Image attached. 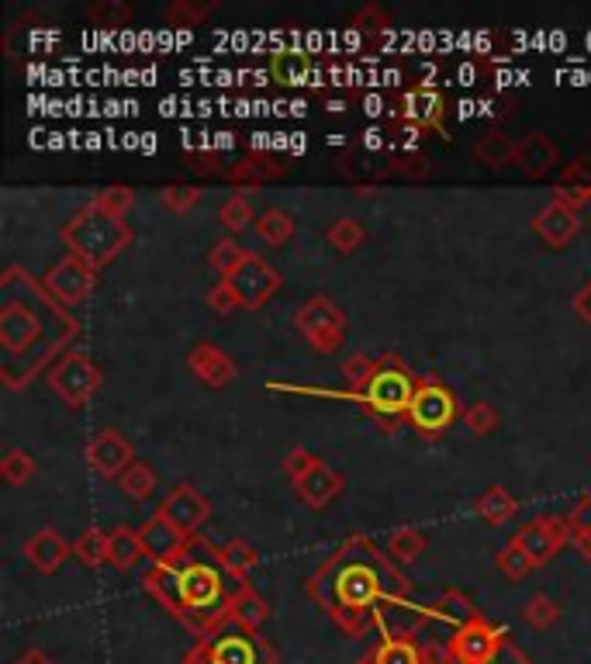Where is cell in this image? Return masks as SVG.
<instances>
[{"mask_svg": "<svg viewBox=\"0 0 591 664\" xmlns=\"http://www.w3.org/2000/svg\"><path fill=\"white\" fill-rule=\"evenodd\" d=\"M66 242L73 246V256H80L87 267H101L104 260L114 256V250L125 242V229L114 218L101 215L98 208H87L80 218L70 222Z\"/></svg>", "mask_w": 591, "mask_h": 664, "instance_id": "6da1fadb", "label": "cell"}, {"mask_svg": "<svg viewBox=\"0 0 591 664\" xmlns=\"http://www.w3.org/2000/svg\"><path fill=\"white\" fill-rule=\"evenodd\" d=\"M415 391L418 385L408 367L398 364V360H385V364H377V374L364 388V405H370V412L380 415V419H394V415H408Z\"/></svg>", "mask_w": 591, "mask_h": 664, "instance_id": "7a4b0ae2", "label": "cell"}, {"mask_svg": "<svg viewBox=\"0 0 591 664\" xmlns=\"http://www.w3.org/2000/svg\"><path fill=\"white\" fill-rule=\"evenodd\" d=\"M222 578H225L222 564H190V561H184L180 564V613L194 610V616H201V613L215 616L228 602Z\"/></svg>", "mask_w": 591, "mask_h": 664, "instance_id": "3957f363", "label": "cell"}, {"mask_svg": "<svg viewBox=\"0 0 591 664\" xmlns=\"http://www.w3.org/2000/svg\"><path fill=\"white\" fill-rule=\"evenodd\" d=\"M49 388L73 409L87 405L93 391L101 388V371L93 367L84 353H66L55 360V367L49 371Z\"/></svg>", "mask_w": 591, "mask_h": 664, "instance_id": "277c9868", "label": "cell"}, {"mask_svg": "<svg viewBox=\"0 0 591 664\" xmlns=\"http://www.w3.org/2000/svg\"><path fill=\"white\" fill-rule=\"evenodd\" d=\"M456 415H461V405H456L453 391L443 388V385H436V381L418 385L412 405H408V423L418 433H426V436L447 433L456 423Z\"/></svg>", "mask_w": 591, "mask_h": 664, "instance_id": "5b68a950", "label": "cell"}, {"mask_svg": "<svg viewBox=\"0 0 591 664\" xmlns=\"http://www.w3.org/2000/svg\"><path fill=\"white\" fill-rule=\"evenodd\" d=\"M87 464L101 474V478H122V474L136 464V450L118 429H101L87 443Z\"/></svg>", "mask_w": 591, "mask_h": 664, "instance_id": "8992f818", "label": "cell"}, {"mask_svg": "<svg viewBox=\"0 0 591 664\" xmlns=\"http://www.w3.org/2000/svg\"><path fill=\"white\" fill-rule=\"evenodd\" d=\"M160 516H163L169 526H177L184 537H194L198 529L208 523V516H212V505H208V499L201 496V491L180 485V488H174V491H169V496L163 499Z\"/></svg>", "mask_w": 591, "mask_h": 664, "instance_id": "52a82bcc", "label": "cell"}, {"mask_svg": "<svg viewBox=\"0 0 591 664\" xmlns=\"http://www.w3.org/2000/svg\"><path fill=\"white\" fill-rule=\"evenodd\" d=\"M46 288L52 298H60L63 305H80V301L93 291V267H87L80 256H66L49 271Z\"/></svg>", "mask_w": 591, "mask_h": 664, "instance_id": "ba28073f", "label": "cell"}, {"mask_svg": "<svg viewBox=\"0 0 591 664\" xmlns=\"http://www.w3.org/2000/svg\"><path fill=\"white\" fill-rule=\"evenodd\" d=\"M228 280H232V288H236V295L246 309H260L263 301L280 288V274L271 267V263H263L260 256L246 260Z\"/></svg>", "mask_w": 591, "mask_h": 664, "instance_id": "9c48e42d", "label": "cell"}, {"mask_svg": "<svg viewBox=\"0 0 591 664\" xmlns=\"http://www.w3.org/2000/svg\"><path fill=\"white\" fill-rule=\"evenodd\" d=\"M187 367H190V374H194L198 381L208 385V388H228V385H232L236 377H239L236 360L228 356V353H222L218 347H212V343H201V347L190 350Z\"/></svg>", "mask_w": 591, "mask_h": 664, "instance_id": "30bf717a", "label": "cell"}, {"mask_svg": "<svg viewBox=\"0 0 591 664\" xmlns=\"http://www.w3.org/2000/svg\"><path fill=\"white\" fill-rule=\"evenodd\" d=\"M139 537H142V547H146V557H152L156 564H174L184 557V550H187V540L177 526H169L160 512L152 516L142 529H139Z\"/></svg>", "mask_w": 591, "mask_h": 664, "instance_id": "8fae6325", "label": "cell"}, {"mask_svg": "<svg viewBox=\"0 0 591 664\" xmlns=\"http://www.w3.org/2000/svg\"><path fill=\"white\" fill-rule=\"evenodd\" d=\"M532 229L540 233V239L546 246H567L570 239H575L581 233V218H578V208H570L564 201H550L543 212L532 218Z\"/></svg>", "mask_w": 591, "mask_h": 664, "instance_id": "7c38bea8", "label": "cell"}, {"mask_svg": "<svg viewBox=\"0 0 591 664\" xmlns=\"http://www.w3.org/2000/svg\"><path fill=\"white\" fill-rule=\"evenodd\" d=\"M450 654L456 657V664H491L499 654V634L485 623H470L453 637Z\"/></svg>", "mask_w": 591, "mask_h": 664, "instance_id": "4fadbf2b", "label": "cell"}, {"mask_svg": "<svg viewBox=\"0 0 591 664\" xmlns=\"http://www.w3.org/2000/svg\"><path fill=\"white\" fill-rule=\"evenodd\" d=\"M38 333H42V322H38L35 312H28L25 305H17V301L4 305V312H0V343H4L8 353L28 350L38 339Z\"/></svg>", "mask_w": 591, "mask_h": 664, "instance_id": "5bb4252c", "label": "cell"}, {"mask_svg": "<svg viewBox=\"0 0 591 664\" xmlns=\"http://www.w3.org/2000/svg\"><path fill=\"white\" fill-rule=\"evenodd\" d=\"M516 543L526 550V557L532 564H546L550 557L557 554V550L567 543V529L564 523H550V519H537V523H529L523 534L516 537Z\"/></svg>", "mask_w": 591, "mask_h": 664, "instance_id": "9a60e30c", "label": "cell"}, {"mask_svg": "<svg viewBox=\"0 0 591 664\" xmlns=\"http://www.w3.org/2000/svg\"><path fill=\"white\" fill-rule=\"evenodd\" d=\"M298 488V496L304 505H312V509H326L332 499H339V491L347 488V481H342V474L332 471L326 461H315V467L304 474V478L294 485Z\"/></svg>", "mask_w": 591, "mask_h": 664, "instance_id": "2e32d148", "label": "cell"}, {"mask_svg": "<svg viewBox=\"0 0 591 664\" xmlns=\"http://www.w3.org/2000/svg\"><path fill=\"white\" fill-rule=\"evenodd\" d=\"M447 118V101L440 90L432 87H418V90H405L402 98V122H412L418 128H440Z\"/></svg>", "mask_w": 591, "mask_h": 664, "instance_id": "e0dca14e", "label": "cell"}, {"mask_svg": "<svg viewBox=\"0 0 591 664\" xmlns=\"http://www.w3.org/2000/svg\"><path fill=\"white\" fill-rule=\"evenodd\" d=\"M377 592H380L377 575L370 572V567H364V564H353V567H347V572H339V578H336L339 602L350 605V610H356V613L367 610V605L377 599Z\"/></svg>", "mask_w": 591, "mask_h": 664, "instance_id": "ac0fdd59", "label": "cell"}, {"mask_svg": "<svg viewBox=\"0 0 591 664\" xmlns=\"http://www.w3.org/2000/svg\"><path fill=\"white\" fill-rule=\"evenodd\" d=\"M557 160H561L557 146L550 142V139L543 136V131H529V136H523V139H519L516 163H519V170H523L526 177H532V180L546 177L550 170L557 166Z\"/></svg>", "mask_w": 591, "mask_h": 664, "instance_id": "d6986e66", "label": "cell"}, {"mask_svg": "<svg viewBox=\"0 0 591 664\" xmlns=\"http://www.w3.org/2000/svg\"><path fill=\"white\" fill-rule=\"evenodd\" d=\"M25 554L42 575H55L63 567V561L73 554V547L55 534V529H38V534L25 543Z\"/></svg>", "mask_w": 591, "mask_h": 664, "instance_id": "ffe728a7", "label": "cell"}, {"mask_svg": "<svg viewBox=\"0 0 591 664\" xmlns=\"http://www.w3.org/2000/svg\"><path fill=\"white\" fill-rule=\"evenodd\" d=\"M294 326L304 333V339H312L318 333H329V329H342L347 326V318H342L339 305L329 298H312V301H304V305L298 309L294 315Z\"/></svg>", "mask_w": 591, "mask_h": 664, "instance_id": "44dd1931", "label": "cell"}, {"mask_svg": "<svg viewBox=\"0 0 591 664\" xmlns=\"http://www.w3.org/2000/svg\"><path fill=\"white\" fill-rule=\"evenodd\" d=\"M312 73H315V66L309 60V52H301V49H284V52L271 55V77L277 84L301 87V84L312 80Z\"/></svg>", "mask_w": 591, "mask_h": 664, "instance_id": "7402d4cb", "label": "cell"}, {"mask_svg": "<svg viewBox=\"0 0 591 664\" xmlns=\"http://www.w3.org/2000/svg\"><path fill=\"white\" fill-rule=\"evenodd\" d=\"M557 201L570 208H581L584 201H591V156L575 160L564 170L557 180Z\"/></svg>", "mask_w": 591, "mask_h": 664, "instance_id": "603a6c76", "label": "cell"}, {"mask_svg": "<svg viewBox=\"0 0 591 664\" xmlns=\"http://www.w3.org/2000/svg\"><path fill=\"white\" fill-rule=\"evenodd\" d=\"M516 149H519L516 139H508L502 128H491L478 139V146H474V156L491 170H505V166L516 163Z\"/></svg>", "mask_w": 591, "mask_h": 664, "instance_id": "cb8c5ba5", "label": "cell"}, {"mask_svg": "<svg viewBox=\"0 0 591 664\" xmlns=\"http://www.w3.org/2000/svg\"><path fill=\"white\" fill-rule=\"evenodd\" d=\"M142 554H146V547H142V537L136 534V529H128V526L114 529V534H111V547H108V564H111V567H118V572H128V567L136 564Z\"/></svg>", "mask_w": 591, "mask_h": 664, "instance_id": "d4e9b609", "label": "cell"}, {"mask_svg": "<svg viewBox=\"0 0 591 664\" xmlns=\"http://www.w3.org/2000/svg\"><path fill=\"white\" fill-rule=\"evenodd\" d=\"M212 661L215 664H256V643L253 637H222L212 643Z\"/></svg>", "mask_w": 591, "mask_h": 664, "instance_id": "484cf974", "label": "cell"}, {"mask_svg": "<svg viewBox=\"0 0 591 664\" xmlns=\"http://www.w3.org/2000/svg\"><path fill=\"white\" fill-rule=\"evenodd\" d=\"M474 509H478V516H481L485 523L502 526V523H508L512 516H516V499H512L505 488H488Z\"/></svg>", "mask_w": 591, "mask_h": 664, "instance_id": "4316f807", "label": "cell"}, {"mask_svg": "<svg viewBox=\"0 0 591 664\" xmlns=\"http://www.w3.org/2000/svg\"><path fill=\"white\" fill-rule=\"evenodd\" d=\"M256 233L266 246H284L294 236V218L284 208H271V212H263L256 218Z\"/></svg>", "mask_w": 591, "mask_h": 664, "instance_id": "83f0119b", "label": "cell"}, {"mask_svg": "<svg viewBox=\"0 0 591 664\" xmlns=\"http://www.w3.org/2000/svg\"><path fill=\"white\" fill-rule=\"evenodd\" d=\"M118 488L125 491L131 502H142V499L152 496V491H156V471H152L146 461H136L118 478Z\"/></svg>", "mask_w": 591, "mask_h": 664, "instance_id": "f1b7e54d", "label": "cell"}, {"mask_svg": "<svg viewBox=\"0 0 591 664\" xmlns=\"http://www.w3.org/2000/svg\"><path fill=\"white\" fill-rule=\"evenodd\" d=\"M250 256H253V253H246L236 239H222V242L212 246V253H208V263H212L215 274H222V280H228Z\"/></svg>", "mask_w": 591, "mask_h": 664, "instance_id": "f546056e", "label": "cell"}, {"mask_svg": "<svg viewBox=\"0 0 591 664\" xmlns=\"http://www.w3.org/2000/svg\"><path fill=\"white\" fill-rule=\"evenodd\" d=\"M326 239H329V246L336 253H353V250H360V246H364V239H367V229L364 225H360L356 218H339V222H332V229L326 233Z\"/></svg>", "mask_w": 591, "mask_h": 664, "instance_id": "4dcf8cb0", "label": "cell"}, {"mask_svg": "<svg viewBox=\"0 0 591 664\" xmlns=\"http://www.w3.org/2000/svg\"><path fill=\"white\" fill-rule=\"evenodd\" d=\"M0 474H4L8 485L22 488V485H28L35 478V458H32L28 450L14 447V450L4 453V458H0Z\"/></svg>", "mask_w": 591, "mask_h": 664, "instance_id": "1f68e13d", "label": "cell"}, {"mask_svg": "<svg viewBox=\"0 0 591 664\" xmlns=\"http://www.w3.org/2000/svg\"><path fill=\"white\" fill-rule=\"evenodd\" d=\"M108 547H111V534H104V529H87V534L73 543V554L87 567H101L108 564Z\"/></svg>", "mask_w": 591, "mask_h": 664, "instance_id": "d6a6232c", "label": "cell"}, {"mask_svg": "<svg viewBox=\"0 0 591 664\" xmlns=\"http://www.w3.org/2000/svg\"><path fill=\"white\" fill-rule=\"evenodd\" d=\"M87 17L93 28H125L131 22V8L122 0H98V4H90Z\"/></svg>", "mask_w": 591, "mask_h": 664, "instance_id": "836d02e7", "label": "cell"}, {"mask_svg": "<svg viewBox=\"0 0 591 664\" xmlns=\"http://www.w3.org/2000/svg\"><path fill=\"white\" fill-rule=\"evenodd\" d=\"M222 225L228 233H242V229H250V222L256 225V212H253V204L250 198H242V195H232L225 204H222V212H218Z\"/></svg>", "mask_w": 591, "mask_h": 664, "instance_id": "e575fe53", "label": "cell"}, {"mask_svg": "<svg viewBox=\"0 0 591 664\" xmlns=\"http://www.w3.org/2000/svg\"><path fill=\"white\" fill-rule=\"evenodd\" d=\"M388 550H391V557H398V561H415L426 550V537L412 526H402L388 537Z\"/></svg>", "mask_w": 591, "mask_h": 664, "instance_id": "d590c367", "label": "cell"}, {"mask_svg": "<svg viewBox=\"0 0 591 664\" xmlns=\"http://www.w3.org/2000/svg\"><path fill=\"white\" fill-rule=\"evenodd\" d=\"M218 554H222V567H225V572H232V575H246L256 564V550L246 540H228Z\"/></svg>", "mask_w": 591, "mask_h": 664, "instance_id": "8d00e7d4", "label": "cell"}, {"mask_svg": "<svg viewBox=\"0 0 591 664\" xmlns=\"http://www.w3.org/2000/svg\"><path fill=\"white\" fill-rule=\"evenodd\" d=\"M131 204H136V195H131L128 187H104V191L93 198V208H98L101 215L114 218V222H118Z\"/></svg>", "mask_w": 591, "mask_h": 664, "instance_id": "74e56055", "label": "cell"}, {"mask_svg": "<svg viewBox=\"0 0 591 664\" xmlns=\"http://www.w3.org/2000/svg\"><path fill=\"white\" fill-rule=\"evenodd\" d=\"M284 174V166H274V160H266V156H250L246 163H239L236 170H228V180H250V184H260L266 177H280Z\"/></svg>", "mask_w": 591, "mask_h": 664, "instance_id": "f35d334b", "label": "cell"}, {"mask_svg": "<svg viewBox=\"0 0 591 664\" xmlns=\"http://www.w3.org/2000/svg\"><path fill=\"white\" fill-rule=\"evenodd\" d=\"M374 664H423V651L408 640H388L377 648Z\"/></svg>", "mask_w": 591, "mask_h": 664, "instance_id": "ab89813d", "label": "cell"}, {"mask_svg": "<svg viewBox=\"0 0 591 664\" xmlns=\"http://www.w3.org/2000/svg\"><path fill=\"white\" fill-rule=\"evenodd\" d=\"M461 419H464V426L474 433V436H491L494 429H499V412H494L488 402H474L470 409H464V415H461Z\"/></svg>", "mask_w": 591, "mask_h": 664, "instance_id": "60d3db41", "label": "cell"}, {"mask_svg": "<svg viewBox=\"0 0 591 664\" xmlns=\"http://www.w3.org/2000/svg\"><path fill=\"white\" fill-rule=\"evenodd\" d=\"M228 610H232V619H236L239 626H246V630H256V626L266 619V605H263L253 592H246L242 599L228 602Z\"/></svg>", "mask_w": 591, "mask_h": 664, "instance_id": "b9f144b4", "label": "cell"}, {"mask_svg": "<svg viewBox=\"0 0 591 664\" xmlns=\"http://www.w3.org/2000/svg\"><path fill=\"white\" fill-rule=\"evenodd\" d=\"M198 201H201V191H198L194 184H174V187H166V191L160 195V204L169 208V212H177V215L190 212V208H194Z\"/></svg>", "mask_w": 591, "mask_h": 664, "instance_id": "7bdbcfd3", "label": "cell"}, {"mask_svg": "<svg viewBox=\"0 0 591 664\" xmlns=\"http://www.w3.org/2000/svg\"><path fill=\"white\" fill-rule=\"evenodd\" d=\"M499 567H502V575H508L512 581H519V578H526L537 564H532V561L526 557V550H523L516 540H512V543L502 550V554H499Z\"/></svg>", "mask_w": 591, "mask_h": 664, "instance_id": "ee69618b", "label": "cell"}, {"mask_svg": "<svg viewBox=\"0 0 591 664\" xmlns=\"http://www.w3.org/2000/svg\"><path fill=\"white\" fill-rule=\"evenodd\" d=\"M377 374V360L364 356V353H353L347 364H342V377H347V385L350 388H367V381Z\"/></svg>", "mask_w": 591, "mask_h": 664, "instance_id": "f6af8a7d", "label": "cell"}, {"mask_svg": "<svg viewBox=\"0 0 591 664\" xmlns=\"http://www.w3.org/2000/svg\"><path fill=\"white\" fill-rule=\"evenodd\" d=\"M526 619L532 623V626H540V630H543V626H554L557 623V605H554V599H550V596H532L529 602H526Z\"/></svg>", "mask_w": 591, "mask_h": 664, "instance_id": "bcb514c9", "label": "cell"}, {"mask_svg": "<svg viewBox=\"0 0 591 664\" xmlns=\"http://www.w3.org/2000/svg\"><path fill=\"white\" fill-rule=\"evenodd\" d=\"M353 28L364 32V35H380V32L391 28V14L380 8V4H370V8H364V11L353 17Z\"/></svg>", "mask_w": 591, "mask_h": 664, "instance_id": "7dc6e473", "label": "cell"}, {"mask_svg": "<svg viewBox=\"0 0 591 664\" xmlns=\"http://www.w3.org/2000/svg\"><path fill=\"white\" fill-rule=\"evenodd\" d=\"M315 461H318V458H312V453L304 450V447H291L288 453H284L280 467H284V474H288V478L298 485V481L304 478V474H309V471L315 467Z\"/></svg>", "mask_w": 591, "mask_h": 664, "instance_id": "c3c4849f", "label": "cell"}, {"mask_svg": "<svg viewBox=\"0 0 591 664\" xmlns=\"http://www.w3.org/2000/svg\"><path fill=\"white\" fill-rule=\"evenodd\" d=\"M208 305H212V312H218V315L236 312L242 301H239V295H236V288H232V280H218L215 288L208 291Z\"/></svg>", "mask_w": 591, "mask_h": 664, "instance_id": "681fc988", "label": "cell"}, {"mask_svg": "<svg viewBox=\"0 0 591 664\" xmlns=\"http://www.w3.org/2000/svg\"><path fill=\"white\" fill-rule=\"evenodd\" d=\"M391 166L398 170V174H405L408 180H426V177H429V160H426L423 153H418V149H415V153L394 156Z\"/></svg>", "mask_w": 591, "mask_h": 664, "instance_id": "f907efd6", "label": "cell"}, {"mask_svg": "<svg viewBox=\"0 0 591 664\" xmlns=\"http://www.w3.org/2000/svg\"><path fill=\"white\" fill-rule=\"evenodd\" d=\"M212 11V8H190V4H174L166 11V25H174V28H187V25H194L201 22V17Z\"/></svg>", "mask_w": 591, "mask_h": 664, "instance_id": "816d5d0a", "label": "cell"}, {"mask_svg": "<svg viewBox=\"0 0 591 664\" xmlns=\"http://www.w3.org/2000/svg\"><path fill=\"white\" fill-rule=\"evenodd\" d=\"M436 610H447L450 616H456V619H470V605H467V599L461 596V592H447L440 602H436Z\"/></svg>", "mask_w": 591, "mask_h": 664, "instance_id": "f5cc1de1", "label": "cell"}, {"mask_svg": "<svg viewBox=\"0 0 591 664\" xmlns=\"http://www.w3.org/2000/svg\"><path fill=\"white\" fill-rule=\"evenodd\" d=\"M342 339H347V333H342V329H329V333L312 336L309 343H312V350H318V353H336V350L342 347Z\"/></svg>", "mask_w": 591, "mask_h": 664, "instance_id": "db71d44e", "label": "cell"}, {"mask_svg": "<svg viewBox=\"0 0 591 664\" xmlns=\"http://www.w3.org/2000/svg\"><path fill=\"white\" fill-rule=\"evenodd\" d=\"M190 163H194L198 174H222V166H218V153H215V149H198V153L190 156Z\"/></svg>", "mask_w": 591, "mask_h": 664, "instance_id": "11a10c76", "label": "cell"}, {"mask_svg": "<svg viewBox=\"0 0 591 664\" xmlns=\"http://www.w3.org/2000/svg\"><path fill=\"white\" fill-rule=\"evenodd\" d=\"M398 139H402L405 153H415V149H418V139H423V128L412 125V122H402V125H398Z\"/></svg>", "mask_w": 591, "mask_h": 664, "instance_id": "9f6ffc18", "label": "cell"}, {"mask_svg": "<svg viewBox=\"0 0 591 664\" xmlns=\"http://www.w3.org/2000/svg\"><path fill=\"white\" fill-rule=\"evenodd\" d=\"M575 312H578L581 322H588V326H591V280L575 295Z\"/></svg>", "mask_w": 591, "mask_h": 664, "instance_id": "6f0895ef", "label": "cell"}, {"mask_svg": "<svg viewBox=\"0 0 591 664\" xmlns=\"http://www.w3.org/2000/svg\"><path fill=\"white\" fill-rule=\"evenodd\" d=\"M364 146H367V149H380V146H385V131H380V128H370L367 136H364Z\"/></svg>", "mask_w": 591, "mask_h": 664, "instance_id": "680465c9", "label": "cell"}, {"mask_svg": "<svg viewBox=\"0 0 591 664\" xmlns=\"http://www.w3.org/2000/svg\"><path fill=\"white\" fill-rule=\"evenodd\" d=\"M575 543H578L581 554H588V557H591V526H588V529H581V534L575 537Z\"/></svg>", "mask_w": 591, "mask_h": 664, "instance_id": "91938a15", "label": "cell"}, {"mask_svg": "<svg viewBox=\"0 0 591 664\" xmlns=\"http://www.w3.org/2000/svg\"><path fill=\"white\" fill-rule=\"evenodd\" d=\"M326 111H329V115H342V111H347V101H339V98L332 101V98H329V101H326Z\"/></svg>", "mask_w": 591, "mask_h": 664, "instance_id": "94428289", "label": "cell"}, {"mask_svg": "<svg viewBox=\"0 0 591 664\" xmlns=\"http://www.w3.org/2000/svg\"><path fill=\"white\" fill-rule=\"evenodd\" d=\"M17 664H49V661H46L42 654H38V651H32V654H25V657L17 661Z\"/></svg>", "mask_w": 591, "mask_h": 664, "instance_id": "6125c7cd", "label": "cell"}]
</instances>
